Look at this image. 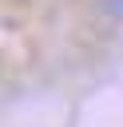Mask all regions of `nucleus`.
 Returning <instances> with one entry per match:
<instances>
[{
    "label": "nucleus",
    "instance_id": "1",
    "mask_svg": "<svg viewBox=\"0 0 123 127\" xmlns=\"http://www.w3.org/2000/svg\"><path fill=\"white\" fill-rule=\"evenodd\" d=\"M99 12L107 20H123V0H99Z\"/></svg>",
    "mask_w": 123,
    "mask_h": 127
}]
</instances>
